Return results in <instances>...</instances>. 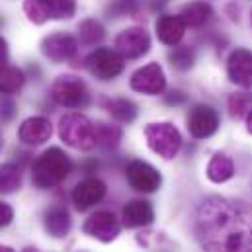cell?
<instances>
[{
  "label": "cell",
  "instance_id": "6da1fadb",
  "mask_svg": "<svg viewBox=\"0 0 252 252\" xmlns=\"http://www.w3.org/2000/svg\"><path fill=\"white\" fill-rule=\"evenodd\" d=\"M207 252H252V213L225 199H207L197 215Z\"/></svg>",
  "mask_w": 252,
  "mask_h": 252
},
{
  "label": "cell",
  "instance_id": "7a4b0ae2",
  "mask_svg": "<svg viewBox=\"0 0 252 252\" xmlns=\"http://www.w3.org/2000/svg\"><path fill=\"white\" fill-rule=\"evenodd\" d=\"M72 162L59 147L45 151L33 164L32 180L39 189L55 188L70 174Z\"/></svg>",
  "mask_w": 252,
  "mask_h": 252
},
{
  "label": "cell",
  "instance_id": "3957f363",
  "mask_svg": "<svg viewBox=\"0 0 252 252\" xmlns=\"http://www.w3.org/2000/svg\"><path fill=\"white\" fill-rule=\"evenodd\" d=\"M59 135L66 145L74 147V149H82L88 151L96 145V133L94 126L80 114H68L61 118L59 124Z\"/></svg>",
  "mask_w": 252,
  "mask_h": 252
},
{
  "label": "cell",
  "instance_id": "277c9868",
  "mask_svg": "<svg viewBox=\"0 0 252 252\" xmlns=\"http://www.w3.org/2000/svg\"><path fill=\"white\" fill-rule=\"evenodd\" d=\"M145 137L151 151L162 158H174L182 147V137L172 124H151L145 129Z\"/></svg>",
  "mask_w": 252,
  "mask_h": 252
},
{
  "label": "cell",
  "instance_id": "5b68a950",
  "mask_svg": "<svg viewBox=\"0 0 252 252\" xmlns=\"http://www.w3.org/2000/svg\"><path fill=\"white\" fill-rule=\"evenodd\" d=\"M51 96L57 104L66 108H82L88 102V90L76 76H59L51 88Z\"/></svg>",
  "mask_w": 252,
  "mask_h": 252
},
{
  "label": "cell",
  "instance_id": "8992f818",
  "mask_svg": "<svg viewBox=\"0 0 252 252\" xmlns=\"http://www.w3.org/2000/svg\"><path fill=\"white\" fill-rule=\"evenodd\" d=\"M88 70L100 80H112L124 70V55L120 51L100 47L88 57Z\"/></svg>",
  "mask_w": 252,
  "mask_h": 252
},
{
  "label": "cell",
  "instance_id": "52a82bcc",
  "mask_svg": "<svg viewBox=\"0 0 252 252\" xmlns=\"http://www.w3.org/2000/svg\"><path fill=\"white\" fill-rule=\"evenodd\" d=\"M84 233L96 241L102 243H112L118 239L120 231H122V223L118 221V217L110 211H98L94 215H90L84 223Z\"/></svg>",
  "mask_w": 252,
  "mask_h": 252
},
{
  "label": "cell",
  "instance_id": "ba28073f",
  "mask_svg": "<svg viewBox=\"0 0 252 252\" xmlns=\"http://www.w3.org/2000/svg\"><path fill=\"white\" fill-rule=\"evenodd\" d=\"M126 176L127 182L131 184V188H135L137 191H143V193H153V191H157V189L160 188V184H162V178L157 172V168L151 166L145 160L129 162Z\"/></svg>",
  "mask_w": 252,
  "mask_h": 252
},
{
  "label": "cell",
  "instance_id": "9c48e42d",
  "mask_svg": "<svg viewBox=\"0 0 252 252\" xmlns=\"http://www.w3.org/2000/svg\"><path fill=\"white\" fill-rule=\"evenodd\" d=\"M26 12L30 20L41 24L47 18H70L74 12V0H28Z\"/></svg>",
  "mask_w": 252,
  "mask_h": 252
},
{
  "label": "cell",
  "instance_id": "30bf717a",
  "mask_svg": "<svg viewBox=\"0 0 252 252\" xmlns=\"http://www.w3.org/2000/svg\"><path fill=\"white\" fill-rule=\"evenodd\" d=\"M166 86V78L162 68L157 63H151L143 68H139L133 76H131V88L135 92L141 94H149V96H157L164 90Z\"/></svg>",
  "mask_w": 252,
  "mask_h": 252
},
{
  "label": "cell",
  "instance_id": "8fae6325",
  "mask_svg": "<svg viewBox=\"0 0 252 252\" xmlns=\"http://www.w3.org/2000/svg\"><path fill=\"white\" fill-rule=\"evenodd\" d=\"M219 127V114L211 106H195L189 112L188 131L193 139H207Z\"/></svg>",
  "mask_w": 252,
  "mask_h": 252
},
{
  "label": "cell",
  "instance_id": "7c38bea8",
  "mask_svg": "<svg viewBox=\"0 0 252 252\" xmlns=\"http://www.w3.org/2000/svg\"><path fill=\"white\" fill-rule=\"evenodd\" d=\"M106 195V184L98 178H86L72 189V203L78 211H86Z\"/></svg>",
  "mask_w": 252,
  "mask_h": 252
},
{
  "label": "cell",
  "instance_id": "4fadbf2b",
  "mask_svg": "<svg viewBox=\"0 0 252 252\" xmlns=\"http://www.w3.org/2000/svg\"><path fill=\"white\" fill-rule=\"evenodd\" d=\"M116 47L127 59H137V57H141V55H145L149 51L151 39H149L145 30L133 28V30H126V32H122L118 35Z\"/></svg>",
  "mask_w": 252,
  "mask_h": 252
},
{
  "label": "cell",
  "instance_id": "5bb4252c",
  "mask_svg": "<svg viewBox=\"0 0 252 252\" xmlns=\"http://www.w3.org/2000/svg\"><path fill=\"white\" fill-rule=\"evenodd\" d=\"M227 72L235 84H239L243 88L252 86V51L249 49L233 51L229 57V63H227Z\"/></svg>",
  "mask_w": 252,
  "mask_h": 252
},
{
  "label": "cell",
  "instance_id": "9a60e30c",
  "mask_svg": "<svg viewBox=\"0 0 252 252\" xmlns=\"http://www.w3.org/2000/svg\"><path fill=\"white\" fill-rule=\"evenodd\" d=\"M153 219H155L153 205L149 201H145V199L129 201L124 207V213H122V223L127 229H137V227L151 225Z\"/></svg>",
  "mask_w": 252,
  "mask_h": 252
},
{
  "label": "cell",
  "instance_id": "2e32d148",
  "mask_svg": "<svg viewBox=\"0 0 252 252\" xmlns=\"http://www.w3.org/2000/svg\"><path fill=\"white\" fill-rule=\"evenodd\" d=\"M53 129L47 118H30L20 127V141L26 145H41L49 141Z\"/></svg>",
  "mask_w": 252,
  "mask_h": 252
},
{
  "label": "cell",
  "instance_id": "e0dca14e",
  "mask_svg": "<svg viewBox=\"0 0 252 252\" xmlns=\"http://www.w3.org/2000/svg\"><path fill=\"white\" fill-rule=\"evenodd\" d=\"M43 53L61 63V61H66L70 59L74 53H76V41L70 37V35H64V33H55L51 37H47L43 41Z\"/></svg>",
  "mask_w": 252,
  "mask_h": 252
},
{
  "label": "cell",
  "instance_id": "ac0fdd59",
  "mask_svg": "<svg viewBox=\"0 0 252 252\" xmlns=\"http://www.w3.org/2000/svg\"><path fill=\"white\" fill-rule=\"evenodd\" d=\"M184 30L186 22L182 20V16H162L157 22V35L166 45H176L184 37Z\"/></svg>",
  "mask_w": 252,
  "mask_h": 252
},
{
  "label": "cell",
  "instance_id": "d6986e66",
  "mask_svg": "<svg viewBox=\"0 0 252 252\" xmlns=\"http://www.w3.org/2000/svg\"><path fill=\"white\" fill-rule=\"evenodd\" d=\"M45 229L51 237L63 239L70 231V215L63 207H55L45 213Z\"/></svg>",
  "mask_w": 252,
  "mask_h": 252
},
{
  "label": "cell",
  "instance_id": "ffe728a7",
  "mask_svg": "<svg viewBox=\"0 0 252 252\" xmlns=\"http://www.w3.org/2000/svg\"><path fill=\"white\" fill-rule=\"evenodd\" d=\"M207 176L211 182H227L235 176V166H233V160L227 157V155H221L217 153L211 160H209V166H207Z\"/></svg>",
  "mask_w": 252,
  "mask_h": 252
},
{
  "label": "cell",
  "instance_id": "44dd1931",
  "mask_svg": "<svg viewBox=\"0 0 252 252\" xmlns=\"http://www.w3.org/2000/svg\"><path fill=\"white\" fill-rule=\"evenodd\" d=\"M211 14H213V10H211L209 4H205V2H189L188 6H184V10H182V20L186 22V26L199 28L211 18Z\"/></svg>",
  "mask_w": 252,
  "mask_h": 252
},
{
  "label": "cell",
  "instance_id": "7402d4cb",
  "mask_svg": "<svg viewBox=\"0 0 252 252\" xmlns=\"http://www.w3.org/2000/svg\"><path fill=\"white\" fill-rule=\"evenodd\" d=\"M24 84V72L16 66H0V94H14Z\"/></svg>",
  "mask_w": 252,
  "mask_h": 252
},
{
  "label": "cell",
  "instance_id": "603a6c76",
  "mask_svg": "<svg viewBox=\"0 0 252 252\" xmlns=\"http://www.w3.org/2000/svg\"><path fill=\"white\" fill-rule=\"evenodd\" d=\"M22 186V172L16 164L0 166V193H12Z\"/></svg>",
  "mask_w": 252,
  "mask_h": 252
},
{
  "label": "cell",
  "instance_id": "cb8c5ba5",
  "mask_svg": "<svg viewBox=\"0 0 252 252\" xmlns=\"http://www.w3.org/2000/svg\"><path fill=\"white\" fill-rule=\"evenodd\" d=\"M106 108H108V112L112 114V118H116L118 122H124V124H131V122L137 118V108H135V104L129 102V100H124V98L108 102Z\"/></svg>",
  "mask_w": 252,
  "mask_h": 252
},
{
  "label": "cell",
  "instance_id": "d4e9b609",
  "mask_svg": "<svg viewBox=\"0 0 252 252\" xmlns=\"http://www.w3.org/2000/svg\"><path fill=\"white\" fill-rule=\"evenodd\" d=\"M94 133H96V145H102V147H116L122 139V129L108 124H96Z\"/></svg>",
  "mask_w": 252,
  "mask_h": 252
},
{
  "label": "cell",
  "instance_id": "484cf974",
  "mask_svg": "<svg viewBox=\"0 0 252 252\" xmlns=\"http://www.w3.org/2000/svg\"><path fill=\"white\" fill-rule=\"evenodd\" d=\"M229 110H231V116L233 118L249 116V112L252 110V94H249V92L233 94L229 98Z\"/></svg>",
  "mask_w": 252,
  "mask_h": 252
},
{
  "label": "cell",
  "instance_id": "4316f807",
  "mask_svg": "<svg viewBox=\"0 0 252 252\" xmlns=\"http://www.w3.org/2000/svg\"><path fill=\"white\" fill-rule=\"evenodd\" d=\"M80 37H82L84 43L94 45V43L102 41V37H104V30H102V26H100L98 22L88 20V22H84V24L80 26Z\"/></svg>",
  "mask_w": 252,
  "mask_h": 252
},
{
  "label": "cell",
  "instance_id": "83f0119b",
  "mask_svg": "<svg viewBox=\"0 0 252 252\" xmlns=\"http://www.w3.org/2000/svg\"><path fill=\"white\" fill-rule=\"evenodd\" d=\"M168 59H170V64H172L174 68H178V70H188L189 66L193 64V51H191L189 47H176V49L168 55Z\"/></svg>",
  "mask_w": 252,
  "mask_h": 252
},
{
  "label": "cell",
  "instance_id": "f1b7e54d",
  "mask_svg": "<svg viewBox=\"0 0 252 252\" xmlns=\"http://www.w3.org/2000/svg\"><path fill=\"white\" fill-rule=\"evenodd\" d=\"M12 219H14V211H12V207L6 205V203H0V227L10 225Z\"/></svg>",
  "mask_w": 252,
  "mask_h": 252
},
{
  "label": "cell",
  "instance_id": "f546056e",
  "mask_svg": "<svg viewBox=\"0 0 252 252\" xmlns=\"http://www.w3.org/2000/svg\"><path fill=\"white\" fill-rule=\"evenodd\" d=\"M164 102H166L168 106H178V104H184V102H186V96H184L182 92L174 90V92H170V94L164 96Z\"/></svg>",
  "mask_w": 252,
  "mask_h": 252
},
{
  "label": "cell",
  "instance_id": "4dcf8cb0",
  "mask_svg": "<svg viewBox=\"0 0 252 252\" xmlns=\"http://www.w3.org/2000/svg\"><path fill=\"white\" fill-rule=\"evenodd\" d=\"M98 168V162L96 160H86L84 164H82V170L86 172V174H90V172H94Z\"/></svg>",
  "mask_w": 252,
  "mask_h": 252
},
{
  "label": "cell",
  "instance_id": "1f68e13d",
  "mask_svg": "<svg viewBox=\"0 0 252 252\" xmlns=\"http://www.w3.org/2000/svg\"><path fill=\"white\" fill-rule=\"evenodd\" d=\"M6 57H8V51H6V43L0 39V66L6 64Z\"/></svg>",
  "mask_w": 252,
  "mask_h": 252
},
{
  "label": "cell",
  "instance_id": "d6a6232c",
  "mask_svg": "<svg viewBox=\"0 0 252 252\" xmlns=\"http://www.w3.org/2000/svg\"><path fill=\"white\" fill-rule=\"evenodd\" d=\"M247 124H249V131L252 133V110L249 112V116H247Z\"/></svg>",
  "mask_w": 252,
  "mask_h": 252
},
{
  "label": "cell",
  "instance_id": "836d02e7",
  "mask_svg": "<svg viewBox=\"0 0 252 252\" xmlns=\"http://www.w3.org/2000/svg\"><path fill=\"white\" fill-rule=\"evenodd\" d=\"M0 252H14V249H10L6 245H0Z\"/></svg>",
  "mask_w": 252,
  "mask_h": 252
},
{
  "label": "cell",
  "instance_id": "e575fe53",
  "mask_svg": "<svg viewBox=\"0 0 252 252\" xmlns=\"http://www.w3.org/2000/svg\"><path fill=\"white\" fill-rule=\"evenodd\" d=\"M24 252H39V251H37V249H33V247H28Z\"/></svg>",
  "mask_w": 252,
  "mask_h": 252
},
{
  "label": "cell",
  "instance_id": "d590c367",
  "mask_svg": "<svg viewBox=\"0 0 252 252\" xmlns=\"http://www.w3.org/2000/svg\"><path fill=\"white\" fill-rule=\"evenodd\" d=\"M2 145H4V141H2V135H0V149H2Z\"/></svg>",
  "mask_w": 252,
  "mask_h": 252
}]
</instances>
